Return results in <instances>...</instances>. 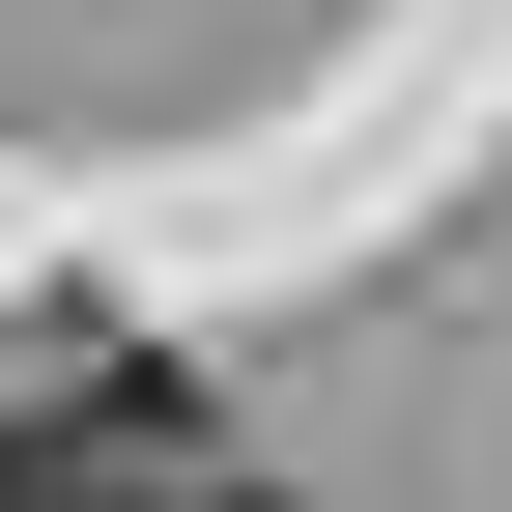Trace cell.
<instances>
[{"instance_id":"obj_1","label":"cell","mask_w":512,"mask_h":512,"mask_svg":"<svg viewBox=\"0 0 512 512\" xmlns=\"http://www.w3.org/2000/svg\"><path fill=\"white\" fill-rule=\"evenodd\" d=\"M200 512H228V484H200Z\"/></svg>"}]
</instances>
